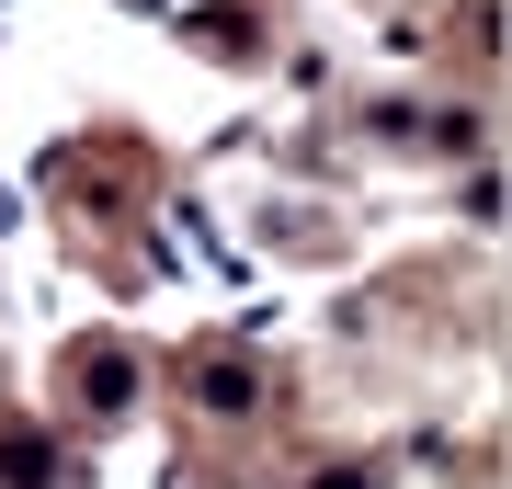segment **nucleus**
<instances>
[{
	"label": "nucleus",
	"instance_id": "obj_1",
	"mask_svg": "<svg viewBox=\"0 0 512 489\" xmlns=\"http://www.w3.org/2000/svg\"><path fill=\"white\" fill-rule=\"evenodd\" d=\"M194 387H205V410H251V364H217V353H205Z\"/></svg>",
	"mask_w": 512,
	"mask_h": 489
},
{
	"label": "nucleus",
	"instance_id": "obj_2",
	"mask_svg": "<svg viewBox=\"0 0 512 489\" xmlns=\"http://www.w3.org/2000/svg\"><path fill=\"white\" fill-rule=\"evenodd\" d=\"M114 399H137V364H114V353H103V364H92V410H114Z\"/></svg>",
	"mask_w": 512,
	"mask_h": 489
}]
</instances>
